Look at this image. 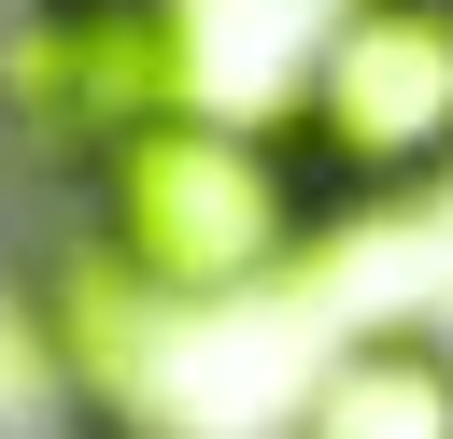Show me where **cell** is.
Returning <instances> with one entry per match:
<instances>
[{"mask_svg":"<svg viewBox=\"0 0 453 439\" xmlns=\"http://www.w3.org/2000/svg\"><path fill=\"white\" fill-rule=\"evenodd\" d=\"M71 227H85L156 312H226V297L311 269V241H326L340 212L311 198V170H297V142H283L269 113H170V127H142V142L71 198Z\"/></svg>","mask_w":453,"mask_h":439,"instance_id":"1","label":"cell"},{"mask_svg":"<svg viewBox=\"0 0 453 439\" xmlns=\"http://www.w3.org/2000/svg\"><path fill=\"white\" fill-rule=\"evenodd\" d=\"M283 142L326 212H411L453 184V0H340Z\"/></svg>","mask_w":453,"mask_h":439,"instance_id":"2","label":"cell"},{"mask_svg":"<svg viewBox=\"0 0 453 439\" xmlns=\"http://www.w3.org/2000/svg\"><path fill=\"white\" fill-rule=\"evenodd\" d=\"M170 113H198L184 0H14L0 14V142L57 170L71 198Z\"/></svg>","mask_w":453,"mask_h":439,"instance_id":"3","label":"cell"},{"mask_svg":"<svg viewBox=\"0 0 453 439\" xmlns=\"http://www.w3.org/2000/svg\"><path fill=\"white\" fill-rule=\"evenodd\" d=\"M297 439H453V340L439 326H368L311 368Z\"/></svg>","mask_w":453,"mask_h":439,"instance_id":"4","label":"cell"}]
</instances>
